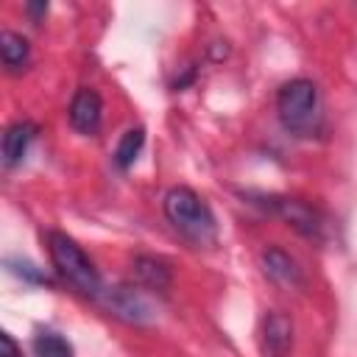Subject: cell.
<instances>
[{
  "instance_id": "obj_14",
  "label": "cell",
  "mask_w": 357,
  "mask_h": 357,
  "mask_svg": "<svg viewBox=\"0 0 357 357\" xmlns=\"http://www.w3.org/2000/svg\"><path fill=\"white\" fill-rule=\"evenodd\" d=\"M0 357H20V349H17V343L8 332L0 335Z\"/></svg>"
},
{
  "instance_id": "obj_13",
  "label": "cell",
  "mask_w": 357,
  "mask_h": 357,
  "mask_svg": "<svg viewBox=\"0 0 357 357\" xmlns=\"http://www.w3.org/2000/svg\"><path fill=\"white\" fill-rule=\"evenodd\" d=\"M33 354L36 357H73V346L59 332H39L33 337Z\"/></svg>"
},
{
  "instance_id": "obj_12",
  "label": "cell",
  "mask_w": 357,
  "mask_h": 357,
  "mask_svg": "<svg viewBox=\"0 0 357 357\" xmlns=\"http://www.w3.org/2000/svg\"><path fill=\"white\" fill-rule=\"evenodd\" d=\"M142 145H145V131H142L139 126H137V128H128V131L120 137L117 151H114V162H117V167H128V165L139 156Z\"/></svg>"
},
{
  "instance_id": "obj_10",
  "label": "cell",
  "mask_w": 357,
  "mask_h": 357,
  "mask_svg": "<svg viewBox=\"0 0 357 357\" xmlns=\"http://www.w3.org/2000/svg\"><path fill=\"white\" fill-rule=\"evenodd\" d=\"M0 56H3V64L6 70H22L28 64V56H31V45L22 33L17 31H3L0 33Z\"/></svg>"
},
{
  "instance_id": "obj_5",
  "label": "cell",
  "mask_w": 357,
  "mask_h": 357,
  "mask_svg": "<svg viewBox=\"0 0 357 357\" xmlns=\"http://www.w3.org/2000/svg\"><path fill=\"white\" fill-rule=\"evenodd\" d=\"M100 298H103L106 310H112L117 318H123L128 324H148L153 318L148 298L137 287H126V284L109 287V290L100 293Z\"/></svg>"
},
{
  "instance_id": "obj_4",
  "label": "cell",
  "mask_w": 357,
  "mask_h": 357,
  "mask_svg": "<svg viewBox=\"0 0 357 357\" xmlns=\"http://www.w3.org/2000/svg\"><path fill=\"white\" fill-rule=\"evenodd\" d=\"M265 201H268L265 206H271V212L279 215L298 234H304V237H321L324 220H321L318 209L310 206L307 201H301V198H284V195H271Z\"/></svg>"
},
{
  "instance_id": "obj_1",
  "label": "cell",
  "mask_w": 357,
  "mask_h": 357,
  "mask_svg": "<svg viewBox=\"0 0 357 357\" xmlns=\"http://www.w3.org/2000/svg\"><path fill=\"white\" fill-rule=\"evenodd\" d=\"M162 209H165V218L170 220V226L178 234H184L187 240H192L195 245H206L215 240V215L195 190H190V187L167 190Z\"/></svg>"
},
{
  "instance_id": "obj_11",
  "label": "cell",
  "mask_w": 357,
  "mask_h": 357,
  "mask_svg": "<svg viewBox=\"0 0 357 357\" xmlns=\"http://www.w3.org/2000/svg\"><path fill=\"white\" fill-rule=\"evenodd\" d=\"M134 273L151 290H167L170 287V268L156 257H137L134 259Z\"/></svg>"
},
{
  "instance_id": "obj_15",
  "label": "cell",
  "mask_w": 357,
  "mask_h": 357,
  "mask_svg": "<svg viewBox=\"0 0 357 357\" xmlns=\"http://www.w3.org/2000/svg\"><path fill=\"white\" fill-rule=\"evenodd\" d=\"M8 268H11L17 276H28V279H33V282H47V279H45L39 271H33V265H22V262H20L17 268H14V265H8Z\"/></svg>"
},
{
  "instance_id": "obj_7",
  "label": "cell",
  "mask_w": 357,
  "mask_h": 357,
  "mask_svg": "<svg viewBox=\"0 0 357 357\" xmlns=\"http://www.w3.org/2000/svg\"><path fill=\"white\" fill-rule=\"evenodd\" d=\"M259 268H262V273H265L271 282L284 284V287H298V284L304 282L298 262H296L287 251L273 248V245L259 254Z\"/></svg>"
},
{
  "instance_id": "obj_2",
  "label": "cell",
  "mask_w": 357,
  "mask_h": 357,
  "mask_svg": "<svg viewBox=\"0 0 357 357\" xmlns=\"http://www.w3.org/2000/svg\"><path fill=\"white\" fill-rule=\"evenodd\" d=\"M47 251L53 259V268L84 296L100 298L103 284H100V273L95 268V262L86 257V251L67 234L61 231H50L47 234Z\"/></svg>"
},
{
  "instance_id": "obj_3",
  "label": "cell",
  "mask_w": 357,
  "mask_h": 357,
  "mask_svg": "<svg viewBox=\"0 0 357 357\" xmlns=\"http://www.w3.org/2000/svg\"><path fill=\"white\" fill-rule=\"evenodd\" d=\"M276 112L287 131L304 137L318 128V89L310 78L287 81L276 95Z\"/></svg>"
},
{
  "instance_id": "obj_6",
  "label": "cell",
  "mask_w": 357,
  "mask_h": 357,
  "mask_svg": "<svg viewBox=\"0 0 357 357\" xmlns=\"http://www.w3.org/2000/svg\"><path fill=\"white\" fill-rule=\"evenodd\" d=\"M100 114H103V103L100 95L89 86H81L73 100H70V123L75 131L81 134H95L100 126Z\"/></svg>"
},
{
  "instance_id": "obj_9",
  "label": "cell",
  "mask_w": 357,
  "mask_h": 357,
  "mask_svg": "<svg viewBox=\"0 0 357 357\" xmlns=\"http://www.w3.org/2000/svg\"><path fill=\"white\" fill-rule=\"evenodd\" d=\"M33 137H36V126H33L31 120H17V123H11V126L6 128L3 145H0V151H3V165H6V167H14L17 162H22V156L28 153V145L33 142Z\"/></svg>"
},
{
  "instance_id": "obj_8",
  "label": "cell",
  "mask_w": 357,
  "mask_h": 357,
  "mask_svg": "<svg viewBox=\"0 0 357 357\" xmlns=\"http://www.w3.org/2000/svg\"><path fill=\"white\" fill-rule=\"evenodd\" d=\"M293 346V324L284 312L273 310L262 321V351L265 357H287Z\"/></svg>"
}]
</instances>
